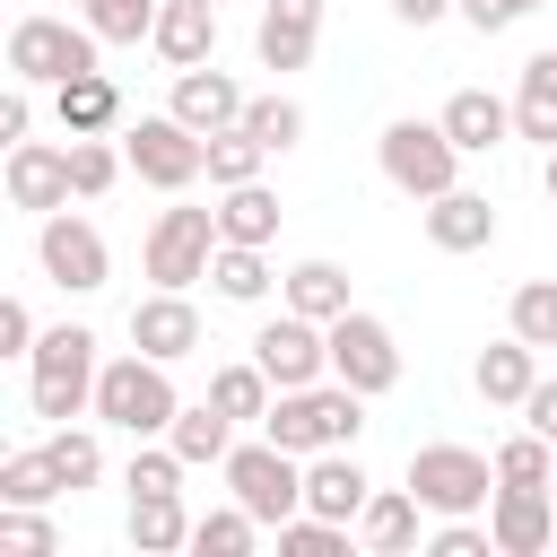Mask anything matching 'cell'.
<instances>
[{
    "label": "cell",
    "instance_id": "cell-1",
    "mask_svg": "<svg viewBox=\"0 0 557 557\" xmlns=\"http://www.w3.org/2000/svg\"><path fill=\"white\" fill-rule=\"evenodd\" d=\"M261 435L270 444H287V453H331V444H357L366 435V392L357 383H296V392H278L270 400V418H261Z\"/></svg>",
    "mask_w": 557,
    "mask_h": 557
},
{
    "label": "cell",
    "instance_id": "cell-2",
    "mask_svg": "<svg viewBox=\"0 0 557 557\" xmlns=\"http://www.w3.org/2000/svg\"><path fill=\"white\" fill-rule=\"evenodd\" d=\"M96 374H104V357H96V331H87V322H61V331H44V339H35V357H26L35 418L70 426L78 409H96Z\"/></svg>",
    "mask_w": 557,
    "mask_h": 557
},
{
    "label": "cell",
    "instance_id": "cell-3",
    "mask_svg": "<svg viewBox=\"0 0 557 557\" xmlns=\"http://www.w3.org/2000/svg\"><path fill=\"white\" fill-rule=\"evenodd\" d=\"M174 366H157L148 348H122V357H104V374H96V418L104 426H122L131 444L139 435H165L174 426Z\"/></svg>",
    "mask_w": 557,
    "mask_h": 557
},
{
    "label": "cell",
    "instance_id": "cell-4",
    "mask_svg": "<svg viewBox=\"0 0 557 557\" xmlns=\"http://www.w3.org/2000/svg\"><path fill=\"white\" fill-rule=\"evenodd\" d=\"M104 52V35L78 17H52V9H26L17 26H9V78H26V87H61V78H87V70H104L96 61Z\"/></svg>",
    "mask_w": 557,
    "mask_h": 557
},
{
    "label": "cell",
    "instance_id": "cell-5",
    "mask_svg": "<svg viewBox=\"0 0 557 557\" xmlns=\"http://www.w3.org/2000/svg\"><path fill=\"white\" fill-rule=\"evenodd\" d=\"M218 470H226V496H235L261 531H278V522L305 513V453H287V444H270V435H261V444H235Z\"/></svg>",
    "mask_w": 557,
    "mask_h": 557
},
{
    "label": "cell",
    "instance_id": "cell-6",
    "mask_svg": "<svg viewBox=\"0 0 557 557\" xmlns=\"http://www.w3.org/2000/svg\"><path fill=\"white\" fill-rule=\"evenodd\" d=\"M374 157H383V183L409 191V200H435V191L461 183V148H453V131H444V122H418V113L383 122Z\"/></svg>",
    "mask_w": 557,
    "mask_h": 557
},
{
    "label": "cell",
    "instance_id": "cell-7",
    "mask_svg": "<svg viewBox=\"0 0 557 557\" xmlns=\"http://www.w3.org/2000/svg\"><path fill=\"white\" fill-rule=\"evenodd\" d=\"M122 157H131V174L157 183V191H191V183L209 174V139H200L183 113H139V122L122 131Z\"/></svg>",
    "mask_w": 557,
    "mask_h": 557
},
{
    "label": "cell",
    "instance_id": "cell-8",
    "mask_svg": "<svg viewBox=\"0 0 557 557\" xmlns=\"http://www.w3.org/2000/svg\"><path fill=\"white\" fill-rule=\"evenodd\" d=\"M409 487H418L426 513H487V496H496V453L418 444V453H409Z\"/></svg>",
    "mask_w": 557,
    "mask_h": 557
},
{
    "label": "cell",
    "instance_id": "cell-9",
    "mask_svg": "<svg viewBox=\"0 0 557 557\" xmlns=\"http://www.w3.org/2000/svg\"><path fill=\"white\" fill-rule=\"evenodd\" d=\"M218 209H157V226H148V244H139V270L157 278V287H200L209 278V261H218Z\"/></svg>",
    "mask_w": 557,
    "mask_h": 557
},
{
    "label": "cell",
    "instance_id": "cell-10",
    "mask_svg": "<svg viewBox=\"0 0 557 557\" xmlns=\"http://www.w3.org/2000/svg\"><path fill=\"white\" fill-rule=\"evenodd\" d=\"M35 270H44L61 296H96V287L113 278V252H104V235H96L78 209H52V218H35Z\"/></svg>",
    "mask_w": 557,
    "mask_h": 557
},
{
    "label": "cell",
    "instance_id": "cell-11",
    "mask_svg": "<svg viewBox=\"0 0 557 557\" xmlns=\"http://www.w3.org/2000/svg\"><path fill=\"white\" fill-rule=\"evenodd\" d=\"M252 357H261V374L278 383V392H296V383H322L331 374V322H313V313H270L261 331H252Z\"/></svg>",
    "mask_w": 557,
    "mask_h": 557
},
{
    "label": "cell",
    "instance_id": "cell-12",
    "mask_svg": "<svg viewBox=\"0 0 557 557\" xmlns=\"http://www.w3.org/2000/svg\"><path fill=\"white\" fill-rule=\"evenodd\" d=\"M331 374H339V383H357L366 400H374V392H392V383H400V339H392V322L348 305V313L331 322Z\"/></svg>",
    "mask_w": 557,
    "mask_h": 557
},
{
    "label": "cell",
    "instance_id": "cell-13",
    "mask_svg": "<svg viewBox=\"0 0 557 557\" xmlns=\"http://www.w3.org/2000/svg\"><path fill=\"white\" fill-rule=\"evenodd\" d=\"M0 183H9V209H26V218H52V209L78 200L70 191V148H52V139H17Z\"/></svg>",
    "mask_w": 557,
    "mask_h": 557
},
{
    "label": "cell",
    "instance_id": "cell-14",
    "mask_svg": "<svg viewBox=\"0 0 557 557\" xmlns=\"http://www.w3.org/2000/svg\"><path fill=\"white\" fill-rule=\"evenodd\" d=\"M131 348H148L157 366H183V357L200 348V305H191V287H148V296L131 305Z\"/></svg>",
    "mask_w": 557,
    "mask_h": 557
},
{
    "label": "cell",
    "instance_id": "cell-15",
    "mask_svg": "<svg viewBox=\"0 0 557 557\" xmlns=\"http://www.w3.org/2000/svg\"><path fill=\"white\" fill-rule=\"evenodd\" d=\"M487 531H496V557H540L557 540V487H496Z\"/></svg>",
    "mask_w": 557,
    "mask_h": 557
},
{
    "label": "cell",
    "instance_id": "cell-16",
    "mask_svg": "<svg viewBox=\"0 0 557 557\" xmlns=\"http://www.w3.org/2000/svg\"><path fill=\"white\" fill-rule=\"evenodd\" d=\"M244 104H252V96H244V87H235L218 61H200V70H174V96H165V113H183L200 139H209V131H235V122H244Z\"/></svg>",
    "mask_w": 557,
    "mask_h": 557
},
{
    "label": "cell",
    "instance_id": "cell-17",
    "mask_svg": "<svg viewBox=\"0 0 557 557\" xmlns=\"http://www.w3.org/2000/svg\"><path fill=\"white\" fill-rule=\"evenodd\" d=\"M366 496H374V479L357 470V453H348V444H331V453H313V461H305V513H322V522H348V531H357Z\"/></svg>",
    "mask_w": 557,
    "mask_h": 557
},
{
    "label": "cell",
    "instance_id": "cell-18",
    "mask_svg": "<svg viewBox=\"0 0 557 557\" xmlns=\"http://www.w3.org/2000/svg\"><path fill=\"white\" fill-rule=\"evenodd\" d=\"M426 209V244L435 252H487L496 244V209H487V191H435V200H418Z\"/></svg>",
    "mask_w": 557,
    "mask_h": 557
},
{
    "label": "cell",
    "instance_id": "cell-19",
    "mask_svg": "<svg viewBox=\"0 0 557 557\" xmlns=\"http://www.w3.org/2000/svg\"><path fill=\"white\" fill-rule=\"evenodd\" d=\"M148 44H157L165 70H200V61H218V0H165Z\"/></svg>",
    "mask_w": 557,
    "mask_h": 557
},
{
    "label": "cell",
    "instance_id": "cell-20",
    "mask_svg": "<svg viewBox=\"0 0 557 557\" xmlns=\"http://www.w3.org/2000/svg\"><path fill=\"white\" fill-rule=\"evenodd\" d=\"M435 122L453 131V148H461V157H487V148H505V139H513V104H505V96H487V87H453Z\"/></svg>",
    "mask_w": 557,
    "mask_h": 557
},
{
    "label": "cell",
    "instance_id": "cell-21",
    "mask_svg": "<svg viewBox=\"0 0 557 557\" xmlns=\"http://www.w3.org/2000/svg\"><path fill=\"white\" fill-rule=\"evenodd\" d=\"M470 383H479V400H487V409H522V392L540 383V348H531L522 331H505V339H487V348H479Z\"/></svg>",
    "mask_w": 557,
    "mask_h": 557
},
{
    "label": "cell",
    "instance_id": "cell-22",
    "mask_svg": "<svg viewBox=\"0 0 557 557\" xmlns=\"http://www.w3.org/2000/svg\"><path fill=\"white\" fill-rule=\"evenodd\" d=\"M52 113H61V131H70V139H113V131H122V87H113L104 70L61 78V87H52Z\"/></svg>",
    "mask_w": 557,
    "mask_h": 557
},
{
    "label": "cell",
    "instance_id": "cell-23",
    "mask_svg": "<svg viewBox=\"0 0 557 557\" xmlns=\"http://www.w3.org/2000/svg\"><path fill=\"white\" fill-rule=\"evenodd\" d=\"M418 487H374L366 496V513H357V540L374 548V557H400V548H418Z\"/></svg>",
    "mask_w": 557,
    "mask_h": 557
},
{
    "label": "cell",
    "instance_id": "cell-24",
    "mask_svg": "<svg viewBox=\"0 0 557 557\" xmlns=\"http://www.w3.org/2000/svg\"><path fill=\"white\" fill-rule=\"evenodd\" d=\"M513 139L557 148V52H531V61H522V87H513Z\"/></svg>",
    "mask_w": 557,
    "mask_h": 557
},
{
    "label": "cell",
    "instance_id": "cell-25",
    "mask_svg": "<svg viewBox=\"0 0 557 557\" xmlns=\"http://www.w3.org/2000/svg\"><path fill=\"white\" fill-rule=\"evenodd\" d=\"M165 444H174L191 470H200V461H226V453H235V418H226L218 400H183L174 426H165Z\"/></svg>",
    "mask_w": 557,
    "mask_h": 557
},
{
    "label": "cell",
    "instance_id": "cell-26",
    "mask_svg": "<svg viewBox=\"0 0 557 557\" xmlns=\"http://www.w3.org/2000/svg\"><path fill=\"white\" fill-rule=\"evenodd\" d=\"M131 548L139 557H174V548H191V513H183V487L174 496H131Z\"/></svg>",
    "mask_w": 557,
    "mask_h": 557
},
{
    "label": "cell",
    "instance_id": "cell-27",
    "mask_svg": "<svg viewBox=\"0 0 557 557\" xmlns=\"http://www.w3.org/2000/svg\"><path fill=\"white\" fill-rule=\"evenodd\" d=\"M209 400H218L235 426H261V418H270V400H278V383L261 374V357H235V366H218V374H209Z\"/></svg>",
    "mask_w": 557,
    "mask_h": 557
},
{
    "label": "cell",
    "instance_id": "cell-28",
    "mask_svg": "<svg viewBox=\"0 0 557 557\" xmlns=\"http://www.w3.org/2000/svg\"><path fill=\"white\" fill-rule=\"evenodd\" d=\"M278 296H287L296 313H313V322H339V313H348V270H339V261H296V270L278 278Z\"/></svg>",
    "mask_w": 557,
    "mask_h": 557
},
{
    "label": "cell",
    "instance_id": "cell-29",
    "mask_svg": "<svg viewBox=\"0 0 557 557\" xmlns=\"http://www.w3.org/2000/svg\"><path fill=\"white\" fill-rule=\"evenodd\" d=\"M313 44H322V26H313V17H287V9H261V26H252L261 70H305Z\"/></svg>",
    "mask_w": 557,
    "mask_h": 557
},
{
    "label": "cell",
    "instance_id": "cell-30",
    "mask_svg": "<svg viewBox=\"0 0 557 557\" xmlns=\"http://www.w3.org/2000/svg\"><path fill=\"white\" fill-rule=\"evenodd\" d=\"M218 235H226V244H270V235H278V191H270V183H235V191L218 200Z\"/></svg>",
    "mask_w": 557,
    "mask_h": 557
},
{
    "label": "cell",
    "instance_id": "cell-31",
    "mask_svg": "<svg viewBox=\"0 0 557 557\" xmlns=\"http://www.w3.org/2000/svg\"><path fill=\"white\" fill-rule=\"evenodd\" d=\"M209 287H218L226 305H261V296H270V244H218Z\"/></svg>",
    "mask_w": 557,
    "mask_h": 557
},
{
    "label": "cell",
    "instance_id": "cell-32",
    "mask_svg": "<svg viewBox=\"0 0 557 557\" xmlns=\"http://www.w3.org/2000/svg\"><path fill=\"white\" fill-rule=\"evenodd\" d=\"M52 496H70V487H61V470H52L44 444H26V453L0 461V505H52Z\"/></svg>",
    "mask_w": 557,
    "mask_h": 557
},
{
    "label": "cell",
    "instance_id": "cell-33",
    "mask_svg": "<svg viewBox=\"0 0 557 557\" xmlns=\"http://www.w3.org/2000/svg\"><path fill=\"white\" fill-rule=\"evenodd\" d=\"M261 165H270V148L235 122V131H209V183L218 191H235V183H261Z\"/></svg>",
    "mask_w": 557,
    "mask_h": 557
},
{
    "label": "cell",
    "instance_id": "cell-34",
    "mask_svg": "<svg viewBox=\"0 0 557 557\" xmlns=\"http://www.w3.org/2000/svg\"><path fill=\"white\" fill-rule=\"evenodd\" d=\"M548 479H557V444L548 435L522 426V435L496 444V487H548Z\"/></svg>",
    "mask_w": 557,
    "mask_h": 557
},
{
    "label": "cell",
    "instance_id": "cell-35",
    "mask_svg": "<svg viewBox=\"0 0 557 557\" xmlns=\"http://www.w3.org/2000/svg\"><path fill=\"white\" fill-rule=\"evenodd\" d=\"M44 453H52V470H61V487H70V496L104 479V444H96L87 426H52V435H44Z\"/></svg>",
    "mask_w": 557,
    "mask_h": 557
},
{
    "label": "cell",
    "instance_id": "cell-36",
    "mask_svg": "<svg viewBox=\"0 0 557 557\" xmlns=\"http://www.w3.org/2000/svg\"><path fill=\"white\" fill-rule=\"evenodd\" d=\"M252 540H261V522H252L235 496H226V505H209V513L191 522V548H200V557H244Z\"/></svg>",
    "mask_w": 557,
    "mask_h": 557
},
{
    "label": "cell",
    "instance_id": "cell-37",
    "mask_svg": "<svg viewBox=\"0 0 557 557\" xmlns=\"http://www.w3.org/2000/svg\"><path fill=\"white\" fill-rule=\"evenodd\" d=\"M505 331H522L531 348H557V278H522L505 305Z\"/></svg>",
    "mask_w": 557,
    "mask_h": 557
},
{
    "label": "cell",
    "instance_id": "cell-38",
    "mask_svg": "<svg viewBox=\"0 0 557 557\" xmlns=\"http://www.w3.org/2000/svg\"><path fill=\"white\" fill-rule=\"evenodd\" d=\"M157 9H165V0H78V17H87L104 44H148V35H157Z\"/></svg>",
    "mask_w": 557,
    "mask_h": 557
},
{
    "label": "cell",
    "instance_id": "cell-39",
    "mask_svg": "<svg viewBox=\"0 0 557 557\" xmlns=\"http://www.w3.org/2000/svg\"><path fill=\"white\" fill-rule=\"evenodd\" d=\"M244 131H252L270 157H287V148L305 139V104H296V96H252V104H244Z\"/></svg>",
    "mask_w": 557,
    "mask_h": 557
},
{
    "label": "cell",
    "instance_id": "cell-40",
    "mask_svg": "<svg viewBox=\"0 0 557 557\" xmlns=\"http://www.w3.org/2000/svg\"><path fill=\"white\" fill-rule=\"evenodd\" d=\"M122 165H131V157H122L113 139H70V191H78V200H104V191L122 183Z\"/></svg>",
    "mask_w": 557,
    "mask_h": 557
},
{
    "label": "cell",
    "instance_id": "cell-41",
    "mask_svg": "<svg viewBox=\"0 0 557 557\" xmlns=\"http://www.w3.org/2000/svg\"><path fill=\"white\" fill-rule=\"evenodd\" d=\"M0 548H9V557H52L61 531L44 522V505H0Z\"/></svg>",
    "mask_w": 557,
    "mask_h": 557
},
{
    "label": "cell",
    "instance_id": "cell-42",
    "mask_svg": "<svg viewBox=\"0 0 557 557\" xmlns=\"http://www.w3.org/2000/svg\"><path fill=\"white\" fill-rule=\"evenodd\" d=\"M278 557H348V522L296 513V522H278Z\"/></svg>",
    "mask_w": 557,
    "mask_h": 557
},
{
    "label": "cell",
    "instance_id": "cell-43",
    "mask_svg": "<svg viewBox=\"0 0 557 557\" xmlns=\"http://www.w3.org/2000/svg\"><path fill=\"white\" fill-rule=\"evenodd\" d=\"M426 548H435V557H496V531H487V522H470V513H435Z\"/></svg>",
    "mask_w": 557,
    "mask_h": 557
},
{
    "label": "cell",
    "instance_id": "cell-44",
    "mask_svg": "<svg viewBox=\"0 0 557 557\" xmlns=\"http://www.w3.org/2000/svg\"><path fill=\"white\" fill-rule=\"evenodd\" d=\"M540 0H461V26H479V35H505V26H522Z\"/></svg>",
    "mask_w": 557,
    "mask_h": 557
},
{
    "label": "cell",
    "instance_id": "cell-45",
    "mask_svg": "<svg viewBox=\"0 0 557 557\" xmlns=\"http://www.w3.org/2000/svg\"><path fill=\"white\" fill-rule=\"evenodd\" d=\"M35 339H44V331H35L26 296H9V305H0V357H35Z\"/></svg>",
    "mask_w": 557,
    "mask_h": 557
},
{
    "label": "cell",
    "instance_id": "cell-46",
    "mask_svg": "<svg viewBox=\"0 0 557 557\" xmlns=\"http://www.w3.org/2000/svg\"><path fill=\"white\" fill-rule=\"evenodd\" d=\"M26 131H35V87H26V78H17V87H9V96H0V139H9V148H17V139H26Z\"/></svg>",
    "mask_w": 557,
    "mask_h": 557
},
{
    "label": "cell",
    "instance_id": "cell-47",
    "mask_svg": "<svg viewBox=\"0 0 557 557\" xmlns=\"http://www.w3.org/2000/svg\"><path fill=\"white\" fill-rule=\"evenodd\" d=\"M522 426H531V435H548V444H557V383H548V374H540V383H531V392H522Z\"/></svg>",
    "mask_w": 557,
    "mask_h": 557
},
{
    "label": "cell",
    "instance_id": "cell-48",
    "mask_svg": "<svg viewBox=\"0 0 557 557\" xmlns=\"http://www.w3.org/2000/svg\"><path fill=\"white\" fill-rule=\"evenodd\" d=\"M392 17L400 26H444V17H461V0H392Z\"/></svg>",
    "mask_w": 557,
    "mask_h": 557
},
{
    "label": "cell",
    "instance_id": "cell-49",
    "mask_svg": "<svg viewBox=\"0 0 557 557\" xmlns=\"http://www.w3.org/2000/svg\"><path fill=\"white\" fill-rule=\"evenodd\" d=\"M270 9H287V17H313V26H322V0H270Z\"/></svg>",
    "mask_w": 557,
    "mask_h": 557
},
{
    "label": "cell",
    "instance_id": "cell-50",
    "mask_svg": "<svg viewBox=\"0 0 557 557\" xmlns=\"http://www.w3.org/2000/svg\"><path fill=\"white\" fill-rule=\"evenodd\" d=\"M548 487H557V479H548Z\"/></svg>",
    "mask_w": 557,
    "mask_h": 557
}]
</instances>
